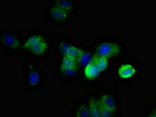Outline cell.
<instances>
[{
    "label": "cell",
    "mask_w": 156,
    "mask_h": 117,
    "mask_svg": "<svg viewBox=\"0 0 156 117\" xmlns=\"http://www.w3.org/2000/svg\"><path fill=\"white\" fill-rule=\"evenodd\" d=\"M52 33L41 27L30 28L25 32L23 56L35 60L48 59L54 55Z\"/></svg>",
    "instance_id": "cell-1"
},
{
    "label": "cell",
    "mask_w": 156,
    "mask_h": 117,
    "mask_svg": "<svg viewBox=\"0 0 156 117\" xmlns=\"http://www.w3.org/2000/svg\"><path fill=\"white\" fill-rule=\"evenodd\" d=\"M90 44L96 55L106 57L114 64L128 55V41L119 36H101L90 41Z\"/></svg>",
    "instance_id": "cell-2"
},
{
    "label": "cell",
    "mask_w": 156,
    "mask_h": 117,
    "mask_svg": "<svg viewBox=\"0 0 156 117\" xmlns=\"http://www.w3.org/2000/svg\"><path fill=\"white\" fill-rule=\"evenodd\" d=\"M145 75V69L140 60L130 56L116 63L111 72L112 81L119 85H133Z\"/></svg>",
    "instance_id": "cell-3"
},
{
    "label": "cell",
    "mask_w": 156,
    "mask_h": 117,
    "mask_svg": "<svg viewBox=\"0 0 156 117\" xmlns=\"http://www.w3.org/2000/svg\"><path fill=\"white\" fill-rule=\"evenodd\" d=\"M22 84L26 92H40L47 87V70L39 60L27 58L22 64Z\"/></svg>",
    "instance_id": "cell-4"
},
{
    "label": "cell",
    "mask_w": 156,
    "mask_h": 117,
    "mask_svg": "<svg viewBox=\"0 0 156 117\" xmlns=\"http://www.w3.org/2000/svg\"><path fill=\"white\" fill-rule=\"evenodd\" d=\"M53 71L57 79L65 84H73L79 82L81 69L75 58L55 57Z\"/></svg>",
    "instance_id": "cell-5"
},
{
    "label": "cell",
    "mask_w": 156,
    "mask_h": 117,
    "mask_svg": "<svg viewBox=\"0 0 156 117\" xmlns=\"http://www.w3.org/2000/svg\"><path fill=\"white\" fill-rule=\"evenodd\" d=\"M41 12L50 26H69L76 19V16L66 12L55 2V0H46L41 6Z\"/></svg>",
    "instance_id": "cell-6"
},
{
    "label": "cell",
    "mask_w": 156,
    "mask_h": 117,
    "mask_svg": "<svg viewBox=\"0 0 156 117\" xmlns=\"http://www.w3.org/2000/svg\"><path fill=\"white\" fill-rule=\"evenodd\" d=\"M25 33L15 28L0 30V49L6 55H23Z\"/></svg>",
    "instance_id": "cell-7"
},
{
    "label": "cell",
    "mask_w": 156,
    "mask_h": 117,
    "mask_svg": "<svg viewBox=\"0 0 156 117\" xmlns=\"http://www.w3.org/2000/svg\"><path fill=\"white\" fill-rule=\"evenodd\" d=\"M86 45V41H78L69 36H60L55 38L54 55L55 57H71L77 59Z\"/></svg>",
    "instance_id": "cell-8"
},
{
    "label": "cell",
    "mask_w": 156,
    "mask_h": 117,
    "mask_svg": "<svg viewBox=\"0 0 156 117\" xmlns=\"http://www.w3.org/2000/svg\"><path fill=\"white\" fill-rule=\"evenodd\" d=\"M97 91L102 105L115 113L118 117H121L122 98L119 88L115 86H101Z\"/></svg>",
    "instance_id": "cell-9"
},
{
    "label": "cell",
    "mask_w": 156,
    "mask_h": 117,
    "mask_svg": "<svg viewBox=\"0 0 156 117\" xmlns=\"http://www.w3.org/2000/svg\"><path fill=\"white\" fill-rule=\"evenodd\" d=\"M106 77L107 76L105 75L97 67L95 62L92 61L87 66H86L81 69L80 79L78 82L80 83L81 86L90 87V86L98 85V84L103 82Z\"/></svg>",
    "instance_id": "cell-10"
},
{
    "label": "cell",
    "mask_w": 156,
    "mask_h": 117,
    "mask_svg": "<svg viewBox=\"0 0 156 117\" xmlns=\"http://www.w3.org/2000/svg\"><path fill=\"white\" fill-rule=\"evenodd\" d=\"M67 117H90V106L84 95L72 101L67 112Z\"/></svg>",
    "instance_id": "cell-11"
},
{
    "label": "cell",
    "mask_w": 156,
    "mask_h": 117,
    "mask_svg": "<svg viewBox=\"0 0 156 117\" xmlns=\"http://www.w3.org/2000/svg\"><path fill=\"white\" fill-rule=\"evenodd\" d=\"M90 106V117H101V102L99 99L97 90H87L84 94Z\"/></svg>",
    "instance_id": "cell-12"
},
{
    "label": "cell",
    "mask_w": 156,
    "mask_h": 117,
    "mask_svg": "<svg viewBox=\"0 0 156 117\" xmlns=\"http://www.w3.org/2000/svg\"><path fill=\"white\" fill-rule=\"evenodd\" d=\"M94 57H95V52L91 47L90 41V42H87L86 47L84 48V50L82 51L80 55L77 57L76 60L78 62V65H79L80 69H82L83 68L87 66L90 63H91Z\"/></svg>",
    "instance_id": "cell-13"
},
{
    "label": "cell",
    "mask_w": 156,
    "mask_h": 117,
    "mask_svg": "<svg viewBox=\"0 0 156 117\" xmlns=\"http://www.w3.org/2000/svg\"><path fill=\"white\" fill-rule=\"evenodd\" d=\"M93 61L95 62L97 67L100 69V70H101L105 74V75H106V76L111 75V72H112L113 68L115 66V64L112 61L109 60L106 57L99 56V55H95V57H94Z\"/></svg>",
    "instance_id": "cell-14"
},
{
    "label": "cell",
    "mask_w": 156,
    "mask_h": 117,
    "mask_svg": "<svg viewBox=\"0 0 156 117\" xmlns=\"http://www.w3.org/2000/svg\"><path fill=\"white\" fill-rule=\"evenodd\" d=\"M55 2L66 12L77 17L80 9V5L77 0H55Z\"/></svg>",
    "instance_id": "cell-15"
},
{
    "label": "cell",
    "mask_w": 156,
    "mask_h": 117,
    "mask_svg": "<svg viewBox=\"0 0 156 117\" xmlns=\"http://www.w3.org/2000/svg\"><path fill=\"white\" fill-rule=\"evenodd\" d=\"M138 117H156V108L149 101Z\"/></svg>",
    "instance_id": "cell-16"
},
{
    "label": "cell",
    "mask_w": 156,
    "mask_h": 117,
    "mask_svg": "<svg viewBox=\"0 0 156 117\" xmlns=\"http://www.w3.org/2000/svg\"><path fill=\"white\" fill-rule=\"evenodd\" d=\"M101 117H118L115 113H113L110 110L105 108L101 103Z\"/></svg>",
    "instance_id": "cell-17"
},
{
    "label": "cell",
    "mask_w": 156,
    "mask_h": 117,
    "mask_svg": "<svg viewBox=\"0 0 156 117\" xmlns=\"http://www.w3.org/2000/svg\"><path fill=\"white\" fill-rule=\"evenodd\" d=\"M150 102H151V103L154 106V107L156 108V93L151 97V99H150Z\"/></svg>",
    "instance_id": "cell-18"
}]
</instances>
